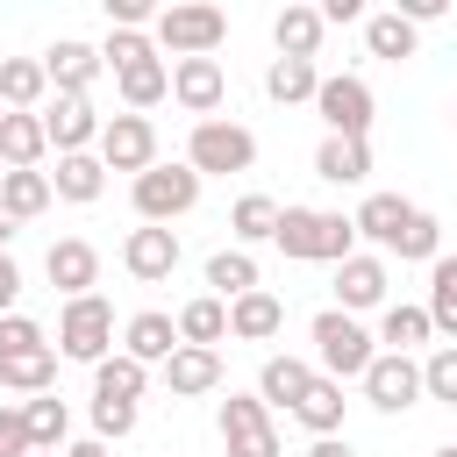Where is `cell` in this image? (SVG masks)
<instances>
[{"mask_svg": "<svg viewBox=\"0 0 457 457\" xmlns=\"http://www.w3.org/2000/svg\"><path fill=\"white\" fill-rule=\"evenodd\" d=\"M29 457H57V450H29Z\"/></svg>", "mask_w": 457, "mask_h": 457, "instance_id": "11a10c76", "label": "cell"}, {"mask_svg": "<svg viewBox=\"0 0 457 457\" xmlns=\"http://www.w3.org/2000/svg\"><path fill=\"white\" fill-rule=\"evenodd\" d=\"M14 236H21V221H14V214H7V207H0V250H7V243H14Z\"/></svg>", "mask_w": 457, "mask_h": 457, "instance_id": "f5cc1de1", "label": "cell"}, {"mask_svg": "<svg viewBox=\"0 0 457 457\" xmlns=\"http://www.w3.org/2000/svg\"><path fill=\"white\" fill-rule=\"evenodd\" d=\"M107 343H114V307H107L100 293L64 300V314H57V350H64V357H79V364H100V357H107Z\"/></svg>", "mask_w": 457, "mask_h": 457, "instance_id": "5b68a950", "label": "cell"}, {"mask_svg": "<svg viewBox=\"0 0 457 457\" xmlns=\"http://www.w3.org/2000/svg\"><path fill=\"white\" fill-rule=\"evenodd\" d=\"M14 293H21V271H14V257H7V250H0V314H7V307H14Z\"/></svg>", "mask_w": 457, "mask_h": 457, "instance_id": "c3c4849f", "label": "cell"}, {"mask_svg": "<svg viewBox=\"0 0 457 457\" xmlns=\"http://www.w3.org/2000/svg\"><path fill=\"white\" fill-rule=\"evenodd\" d=\"M221 36H228V14H221L214 0H171V7L157 14V43H164L171 57H214Z\"/></svg>", "mask_w": 457, "mask_h": 457, "instance_id": "3957f363", "label": "cell"}, {"mask_svg": "<svg viewBox=\"0 0 457 457\" xmlns=\"http://www.w3.org/2000/svg\"><path fill=\"white\" fill-rule=\"evenodd\" d=\"M100 57H107L114 71H129V64H150V57H157V43H150L143 29H107V43H100Z\"/></svg>", "mask_w": 457, "mask_h": 457, "instance_id": "60d3db41", "label": "cell"}, {"mask_svg": "<svg viewBox=\"0 0 457 457\" xmlns=\"http://www.w3.org/2000/svg\"><path fill=\"white\" fill-rule=\"evenodd\" d=\"M286 257L300 264H343L357 250V221L336 214V207H278V236H271Z\"/></svg>", "mask_w": 457, "mask_h": 457, "instance_id": "6da1fadb", "label": "cell"}, {"mask_svg": "<svg viewBox=\"0 0 457 457\" xmlns=\"http://www.w3.org/2000/svg\"><path fill=\"white\" fill-rule=\"evenodd\" d=\"M421 393L443 400V407H457V343H443V350L421 364Z\"/></svg>", "mask_w": 457, "mask_h": 457, "instance_id": "b9f144b4", "label": "cell"}, {"mask_svg": "<svg viewBox=\"0 0 457 457\" xmlns=\"http://www.w3.org/2000/svg\"><path fill=\"white\" fill-rule=\"evenodd\" d=\"M443 7H450V0H400V14H407V21H414V29H421V21H436V14H443Z\"/></svg>", "mask_w": 457, "mask_h": 457, "instance_id": "681fc988", "label": "cell"}, {"mask_svg": "<svg viewBox=\"0 0 457 457\" xmlns=\"http://www.w3.org/2000/svg\"><path fill=\"white\" fill-rule=\"evenodd\" d=\"M121 350L143 357V364H164V357L179 350V321H171V314H136V321L121 328Z\"/></svg>", "mask_w": 457, "mask_h": 457, "instance_id": "d4e9b609", "label": "cell"}, {"mask_svg": "<svg viewBox=\"0 0 457 457\" xmlns=\"http://www.w3.org/2000/svg\"><path fill=\"white\" fill-rule=\"evenodd\" d=\"M221 93H228V79H221V57H179L171 64V100L186 107V114H214L221 107Z\"/></svg>", "mask_w": 457, "mask_h": 457, "instance_id": "7c38bea8", "label": "cell"}, {"mask_svg": "<svg viewBox=\"0 0 457 457\" xmlns=\"http://www.w3.org/2000/svg\"><path fill=\"white\" fill-rule=\"evenodd\" d=\"M221 336H228V300L221 293H200V300L179 307V343H207L214 350Z\"/></svg>", "mask_w": 457, "mask_h": 457, "instance_id": "f546056e", "label": "cell"}, {"mask_svg": "<svg viewBox=\"0 0 457 457\" xmlns=\"http://www.w3.org/2000/svg\"><path fill=\"white\" fill-rule=\"evenodd\" d=\"M21 350H50V343L29 314H0V357H21Z\"/></svg>", "mask_w": 457, "mask_h": 457, "instance_id": "ee69618b", "label": "cell"}, {"mask_svg": "<svg viewBox=\"0 0 457 457\" xmlns=\"http://www.w3.org/2000/svg\"><path fill=\"white\" fill-rule=\"evenodd\" d=\"M364 50H371V57H386V64L414 57V21H407L400 7H386V14H364Z\"/></svg>", "mask_w": 457, "mask_h": 457, "instance_id": "83f0119b", "label": "cell"}, {"mask_svg": "<svg viewBox=\"0 0 457 457\" xmlns=\"http://www.w3.org/2000/svg\"><path fill=\"white\" fill-rule=\"evenodd\" d=\"M371 336L343 314V307H321L314 314V364H321V378H364L371 371Z\"/></svg>", "mask_w": 457, "mask_h": 457, "instance_id": "7a4b0ae2", "label": "cell"}, {"mask_svg": "<svg viewBox=\"0 0 457 457\" xmlns=\"http://www.w3.org/2000/svg\"><path fill=\"white\" fill-rule=\"evenodd\" d=\"M407 214H414V207H407L400 193H371V200H364V207H357L350 221H357V236H371L378 250H393V236L407 228Z\"/></svg>", "mask_w": 457, "mask_h": 457, "instance_id": "f1b7e54d", "label": "cell"}, {"mask_svg": "<svg viewBox=\"0 0 457 457\" xmlns=\"http://www.w3.org/2000/svg\"><path fill=\"white\" fill-rule=\"evenodd\" d=\"M278 328H286V300H278V293L257 286V293L228 300V336H236V343H271Z\"/></svg>", "mask_w": 457, "mask_h": 457, "instance_id": "d6986e66", "label": "cell"}, {"mask_svg": "<svg viewBox=\"0 0 457 457\" xmlns=\"http://www.w3.org/2000/svg\"><path fill=\"white\" fill-rule=\"evenodd\" d=\"M50 186H57V200H100V186H107V164L93 157V150H64L57 157V171H50Z\"/></svg>", "mask_w": 457, "mask_h": 457, "instance_id": "603a6c76", "label": "cell"}, {"mask_svg": "<svg viewBox=\"0 0 457 457\" xmlns=\"http://www.w3.org/2000/svg\"><path fill=\"white\" fill-rule=\"evenodd\" d=\"M371 0H321V21H364Z\"/></svg>", "mask_w": 457, "mask_h": 457, "instance_id": "7dc6e473", "label": "cell"}, {"mask_svg": "<svg viewBox=\"0 0 457 457\" xmlns=\"http://www.w3.org/2000/svg\"><path fill=\"white\" fill-rule=\"evenodd\" d=\"M0 386L36 400V393H50V386H57V357H50V350H21V357H0Z\"/></svg>", "mask_w": 457, "mask_h": 457, "instance_id": "d6a6232c", "label": "cell"}, {"mask_svg": "<svg viewBox=\"0 0 457 457\" xmlns=\"http://www.w3.org/2000/svg\"><path fill=\"white\" fill-rule=\"evenodd\" d=\"M321 7H307V0H286L278 7V21H271V43H278V57H314L321 50Z\"/></svg>", "mask_w": 457, "mask_h": 457, "instance_id": "44dd1931", "label": "cell"}, {"mask_svg": "<svg viewBox=\"0 0 457 457\" xmlns=\"http://www.w3.org/2000/svg\"><path fill=\"white\" fill-rule=\"evenodd\" d=\"M129 428H136V400H93V436L100 443H114Z\"/></svg>", "mask_w": 457, "mask_h": 457, "instance_id": "7bdbcfd3", "label": "cell"}, {"mask_svg": "<svg viewBox=\"0 0 457 457\" xmlns=\"http://www.w3.org/2000/svg\"><path fill=\"white\" fill-rule=\"evenodd\" d=\"M321 371L307 364V357H264V371H257V400L264 407H300V393L314 386Z\"/></svg>", "mask_w": 457, "mask_h": 457, "instance_id": "7402d4cb", "label": "cell"}, {"mask_svg": "<svg viewBox=\"0 0 457 457\" xmlns=\"http://www.w3.org/2000/svg\"><path fill=\"white\" fill-rule=\"evenodd\" d=\"M314 179H328V186H364V179H371V143H364V136H328V143L314 150Z\"/></svg>", "mask_w": 457, "mask_h": 457, "instance_id": "ffe728a7", "label": "cell"}, {"mask_svg": "<svg viewBox=\"0 0 457 457\" xmlns=\"http://www.w3.org/2000/svg\"><path fill=\"white\" fill-rule=\"evenodd\" d=\"M121 79V100H129V114H143V107H157L164 93H171V71H164V57H150V64H129V71H114Z\"/></svg>", "mask_w": 457, "mask_h": 457, "instance_id": "e575fe53", "label": "cell"}, {"mask_svg": "<svg viewBox=\"0 0 457 457\" xmlns=\"http://www.w3.org/2000/svg\"><path fill=\"white\" fill-rule=\"evenodd\" d=\"M50 200H57L50 171H0V207H7L14 221H36V214H43Z\"/></svg>", "mask_w": 457, "mask_h": 457, "instance_id": "cb8c5ba5", "label": "cell"}, {"mask_svg": "<svg viewBox=\"0 0 457 457\" xmlns=\"http://www.w3.org/2000/svg\"><path fill=\"white\" fill-rule=\"evenodd\" d=\"M428 336H436L428 307H400V300H393L386 321H378V343H386V350H407V357H414V343H428Z\"/></svg>", "mask_w": 457, "mask_h": 457, "instance_id": "8d00e7d4", "label": "cell"}, {"mask_svg": "<svg viewBox=\"0 0 457 457\" xmlns=\"http://www.w3.org/2000/svg\"><path fill=\"white\" fill-rule=\"evenodd\" d=\"M221 443H228V457H278L271 407H264L257 393H228V400H221Z\"/></svg>", "mask_w": 457, "mask_h": 457, "instance_id": "52a82bcc", "label": "cell"}, {"mask_svg": "<svg viewBox=\"0 0 457 457\" xmlns=\"http://www.w3.org/2000/svg\"><path fill=\"white\" fill-rule=\"evenodd\" d=\"M100 7H107V21H114V29H143V21H157V14H164L157 0H100Z\"/></svg>", "mask_w": 457, "mask_h": 457, "instance_id": "bcb514c9", "label": "cell"}, {"mask_svg": "<svg viewBox=\"0 0 457 457\" xmlns=\"http://www.w3.org/2000/svg\"><path fill=\"white\" fill-rule=\"evenodd\" d=\"M100 114H93V100L86 93H57V107L43 114V136H50V150L64 157V150H86V143H100Z\"/></svg>", "mask_w": 457, "mask_h": 457, "instance_id": "5bb4252c", "label": "cell"}, {"mask_svg": "<svg viewBox=\"0 0 457 457\" xmlns=\"http://www.w3.org/2000/svg\"><path fill=\"white\" fill-rule=\"evenodd\" d=\"M336 300H343V314H357V307H378V300H386V257H364V250H350V257L336 264Z\"/></svg>", "mask_w": 457, "mask_h": 457, "instance_id": "ac0fdd59", "label": "cell"}, {"mask_svg": "<svg viewBox=\"0 0 457 457\" xmlns=\"http://www.w3.org/2000/svg\"><path fill=\"white\" fill-rule=\"evenodd\" d=\"M100 164H107V171H150V164H157V129H150V114H114V121L100 129Z\"/></svg>", "mask_w": 457, "mask_h": 457, "instance_id": "30bf717a", "label": "cell"}, {"mask_svg": "<svg viewBox=\"0 0 457 457\" xmlns=\"http://www.w3.org/2000/svg\"><path fill=\"white\" fill-rule=\"evenodd\" d=\"M64 457H114V450H107V443H100V436H86V443H71V450H64Z\"/></svg>", "mask_w": 457, "mask_h": 457, "instance_id": "816d5d0a", "label": "cell"}, {"mask_svg": "<svg viewBox=\"0 0 457 457\" xmlns=\"http://www.w3.org/2000/svg\"><path fill=\"white\" fill-rule=\"evenodd\" d=\"M193 200H200V171L193 164H150V171H136V214L143 221H179V214H193Z\"/></svg>", "mask_w": 457, "mask_h": 457, "instance_id": "8992f818", "label": "cell"}, {"mask_svg": "<svg viewBox=\"0 0 457 457\" xmlns=\"http://www.w3.org/2000/svg\"><path fill=\"white\" fill-rule=\"evenodd\" d=\"M43 93H50L43 57H0V100H7V107H29V114H36Z\"/></svg>", "mask_w": 457, "mask_h": 457, "instance_id": "4dcf8cb0", "label": "cell"}, {"mask_svg": "<svg viewBox=\"0 0 457 457\" xmlns=\"http://www.w3.org/2000/svg\"><path fill=\"white\" fill-rule=\"evenodd\" d=\"M393 250H400V257H428V264H436V257H443V221L414 207V214H407V228L393 236Z\"/></svg>", "mask_w": 457, "mask_h": 457, "instance_id": "ab89813d", "label": "cell"}, {"mask_svg": "<svg viewBox=\"0 0 457 457\" xmlns=\"http://www.w3.org/2000/svg\"><path fill=\"white\" fill-rule=\"evenodd\" d=\"M43 150H50L43 114L7 107V114H0V164H7V171H36V164H43Z\"/></svg>", "mask_w": 457, "mask_h": 457, "instance_id": "2e32d148", "label": "cell"}, {"mask_svg": "<svg viewBox=\"0 0 457 457\" xmlns=\"http://www.w3.org/2000/svg\"><path fill=\"white\" fill-rule=\"evenodd\" d=\"M143 386H150V364L129 357V350L93 364V400H143Z\"/></svg>", "mask_w": 457, "mask_h": 457, "instance_id": "484cf974", "label": "cell"}, {"mask_svg": "<svg viewBox=\"0 0 457 457\" xmlns=\"http://www.w3.org/2000/svg\"><path fill=\"white\" fill-rule=\"evenodd\" d=\"M264 93L271 100H314L321 93V71H314V57H271V71H264Z\"/></svg>", "mask_w": 457, "mask_h": 457, "instance_id": "1f68e13d", "label": "cell"}, {"mask_svg": "<svg viewBox=\"0 0 457 457\" xmlns=\"http://www.w3.org/2000/svg\"><path fill=\"white\" fill-rule=\"evenodd\" d=\"M228 228H236L243 243H271V236H278V200H264V193H243V200L228 207Z\"/></svg>", "mask_w": 457, "mask_h": 457, "instance_id": "74e56055", "label": "cell"}, {"mask_svg": "<svg viewBox=\"0 0 457 457\" xmlns=\"http://www.w3.org/2000/svg\"><path fill=\"white\" fill-rule=\"evenodd\" d=\"M314 114L328 121V136H371V86L350 79V71H336V79H321Z\"/></svg>", "mask_w": 457, "mask_h": 457, "instance_id": "ba28073f", "label": "cell"}, {"mask_svg": "<svg viewBox=\"0 0 457 457\" xmlns=\"http://www.w3.org/2000/svg\"><path fill=\"white\" fill-rule=\"evenodd\" d=\"M164 386H171L179 400L214 393V386H221V350H207V343H179V350L164 357Z\"/></svg>", "mask_w": 457, "mask_h": 457, "instance_id": "9a60e30c", "label": "cell"}, {"mask_svg": "<svg viewBox=\"0 0 457 457\" xmlns=\"http://www.w3.org/2000/svg\"><path fill=\"white\" fill-rule=\"evenodd\" d=\"M36 443H29V414L21 407H0V457H29Z\"/></svg>", "mask_w": 457, "mask_h": 457, "instance_id": "f6af8a7d", "label": "cell"}, {"mask_svg": "<svg viewBox=\"0 0 457 457\" xmlns=\"http://www.w3.org/2000/svg\"><path fill=\"white\" fill-rule=\"evenodd\" d=\"M307 457H357V450H350L343 436H314V450H307Z\"/></svg>", "mask_w": 457, "mask_h": 457, "instance_id": "f907efd6", "label": "cell"}, {"mask_svg": "<svg viewBox=\"0 0 457 457\" xmlns=\"http://www.w3.org/2000/svg\"><path fill=\"white\" fill-rule=\"evenodd\" d=\"M207 286H214L221 300L257 293V264H250V250H214V257H207Z\"/></svg>", "mask_w": 457, "mask_h": 457, "instance_id": "d590c367", "label": "cell"}, {"mask_svg": "<svg viewBox=\"0 0 457 457\" xmlns=\"http://www.w3.org/2000/svg\"><path fill=\"white\" fill-rule=\"evenodd\" d=\"M364 400H371L378 414L414 407V400H421V364H414L407 350H378V357H371V371H364Z\"/></svg>", "mask_w": 457, "mask_h": 457, "instance_id": "9c48e42d", "label": "cell"}, {"mask_svg": "<svg viewBox=\"0 0 457 457\" xmlns=\"http://www.w3.org/2000/svg\"><path fill=\"white\" fill-rule=\"evenodd\" d=\"M428 321H436V336L457 343V257L428 264Z\"/></svg>", "mask_w": 457, "mask_h": 457, "instance_id": "836d02e7", "label": "cell"}, {"mask_svg": "<svg viewBox=\"0 0 457 457\" xmlns=\"http://www.w3.org/2000/svg\"><path fill=\"white\" fill-rule=\"evenodd\" d=\"M43 271H50V286H57L64 300H79V293L100 286V250H93L86 236H57L50 257H43Z\"/></svg>", "mask_w": 457, "mask_h": 457, "instance_id": "4fadbf2b", "label": "cell"}, {"mask_svg": "<svg viewBox=\"0 0 457 457\" xmlns=\"http://www.w3.org/2000/svg\"><path fill=\"white\" fill-rule=\"evenodd\" d=\"M121 264H129V278L157 286V278H171V271H179V236H171L164 221H143V228H129Z\"/></svg>", "mask_w": 457, "mask_h": 457, "instance_id": "8fae6325", "label": "cell"}, {"mask_svg": "<svg viewBox=\"0 0 457 457\" xmlns=\"http://www.w3.org/2000/svg\"><path fill=\"white\" fill-rule=\"evenodd\" d=\"M100 64H107V57H100L93 43H79V36H64V43H50V50H43V71H50V86H57V93H86V86L100 79Z\"/></svg>", "mask_w": 457, "mask_h": 457, "instance_id": "e0dca14e", "label": "cell"}, {"mask_svg": "<svg viewBox=\"0 0 457 457\" xmlns=\"http://www.w3.org/2000/svg\"><path fill=\"white\" fill-rule=\"evenodd\" d=\"M21 414H29V443H36V450H57V443H64V428H71V414H64V400H57V393H36Z\"/></svg>", "mask_w": 457, "mask_h": 457, "instance_id": "f35d334b", "label": "cell"}, {"mask_svg": "<svg viewBox=\"0 0 457 457\" xmlns=\"http://www.w3.org/2000/svg\"><path fill=\"white\" fill-rule=\"evenodd\" d=\"M428 457H457V443H443V450H428Z\"/></svg>", "mask_w": 457, "mask_h": 457, "instance_id": "db71d44e", "label": "cell"}, {"mask_svg": "<svg viewBox=\"0 0 457 457\" xmlns=\"http://www.w3.org/2000/svg\"><path fill=\"white\" fill-rule=\"evenodd\" d=\"M186 164H193L200 179H207V171H221V179H228V171H250V164H257V136H250L243 121H214V114H207V121H193Z\"/></svg>", "mask_w": 457, "mask_h": 457, "instance_id": "277c9868", "label": "cell"}, {"mask_svg": "<svg viewBox=\"0 0 457 457\" xmlns=\"http://www.w3.org/2000/svg\"><path fill=\"white\" fill-rule=\"evenodd\" d=\"M293 414H300L307 436H343V378H314Z\"/></svg>", "mask_w": 457, "mask_h": 457, "instance_id": "4316f807", "label": "cell"}]
</instances>
